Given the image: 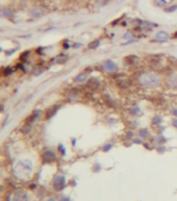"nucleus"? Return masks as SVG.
Returning a JSON list of instances; mask_svg holds the SVG:
<instances>
[{
	"label": "nucleus",
	"instance_id": "nucleus-1",
	"mask_svg": "<svg viewBox=\"0 0 177 201\" xmlns=\"http://www.w3.org/2000/svg\"><path fill=\"white\" fill-rule=\"evenodd\" d=\"M140 83L144 88H156L160 86V76L152 72H146L140 76Z\"/></svg>",
	"mask_w": 177,
	"mask_h": 201
},
{
	"label": "nucleus",
	"instance_id": "nucleus-2",
	"mask_svg": "<svg viewBox=\"0 0 177 201\" xmlns=\"http://www.w3.org/2000/svg\"><path fill=\"white\" fill-rule=\"evenodd\" d=\"M42 159L45 163H51V161H53L55 159V154L53 153V151H49L48 150V151L43 153Z\"/></svg>",
	"mask_w": 177,
	"mask_h": 201
},
{
	"label": "nucleus",
	"instance_id": "nucleus-3",
	"mask_svg": "<svg viewBox=\"0 0 177 201\" xmlns=\"http://www.w3.org/2000/svg\"><path fill=\"white\" fill-rule=\"evenodd\" d=\"M104 69L106 71H110V72H114V71L117 70V65L112 61H106L104 63Z\"/></svg>",
	"mask_w": 177,
	"mask_h": 201
},
{
	"label": "nucleus",
	"instance_id": "nucleus-4",
	"mask_svg": "<svg viewBox=\"0 0 177 201\" xmlns=\"http://www.w3.org/2000/svg\"><path fill=\"white\" fill-rule=\"evenodd\" d=\"M64 184H65V179L62 176H58L54 180V188L56 190H60L64 188Z\"/></svg>",
	"mask_w": 177,
	"mask_h": 201
},
{
	"label": "nucleus",
	"instance_id": "nucleus-5",
	"mask_svg": "<svg viewBox=\"0 0 177 201\" xmlns=\"http://www.w3.org/2000/svg\"><path fill=\"white\" fill-rule=\"evenodd\" d=\"M168 38H169V35H168L167 32L165 31H160L156 33V39L158 41H162V42H164V41H167Z\"/></svg>",
	"mask_w": 177,
	"mask_h": 201
},
{
	"label": "nucleus",
	"instance_id": "nucleus-6",
	"mask_svg": "<svg viewBox=\"0 0 177 201\" xmlns=\"http://www.w3.org/2000/svg\"><path fill=\"white\" fill-rule=\"evenodd\" d=\"M26 200H27V196H26V194L22 193V192H19V193L16 194L15 201H26Z\"/></svg>",
	"mask_w": 177,
	"mask_h": 201
},
{
	"label": "nucleus",
	"instance_id": "nucleus-7",
	"mask_svg": "<svg viewBox=\"0 0 177 201\" xmlns=\"http://www.w3.org/2000/svg\"><path fill=\"white\" fill-rule=\"evenodd\" d=\"M169 83H170V86L173 88V89H176L177 90V75H175V76H172L171 78H170Z\"/></svg>",
	"mask_w": 177,
	"mask_h": 201
},
{
	"label": "nucleus",
	"instance_id": "nucleus-8",
	"mask_svg": "<svg viewBox=\"0 0 177 201\" xmlns=\"http://www.w3.org/2000/svg\"><path fill=\"white\" fill-rule=\"evenodd\" d=\"M85 77H87V75L83 74V73H81V74H78L77 76L75 77V81L81 83V82L85 81Z\"/></svg>",
	"mask_w": 177,
	"mask_h": 201
},
{
	"label": "nucleus",
	"instance_id": "nucleus-9",
	"mask_svg": "<svg viewBox=\"0 0 177 201\" xmlns=\"http://www.w3.org/2000/svg\"><path fill=\"white\" fill-rule=\"evenodd\" d=\"M2 15L6 18H10L12 17V12H10V10H8V8H4V10H2Z\"/></svg>",
	"mask_w": 177,
	"mask_h": 201
},
{
	"label": "nucleus",
	"instance_id": "nucleus-10",
	"mask_svg": "<svg viewBox=\"0 0 177 201\" xmlns=\"http://www.w3.org/2000/svg\"><path fill=\"white\" fill-rule=\"evenodd\" d=\"M140 134L142 136V138H145L146 136H147V130H146V129H144V130H142V131L140 132Z\"/></svg>",
	"mask_w": 177,
	"mask_h": 201
},
{
	"label": "nucleus",
	"instance_id": "nucleus-11",
	"mask_svg": "<svg viewBox=\"0 0 177 201\" xmlns=\"http://www.w3.org/2000/svg\"><path fill=\"white\" fill-rule=\"evenodd\" d=\"M176 8H177V6H176V5H173L172 8H167V10H167V12H173V10H176Z\"/></svg>",
	"mask_w": 177,
	"mask_h": 201
},
{
	"label": "nucleus",
	"instance_id": "nucleus-12",
	"mask_svg": "<svg viewBox=\"0 0 177 201\" xmlns=\"http://www.w3.org/2000/svg\"><path fill=\"white\" fill-rule=\"evenodd\" d=\"M173 124H174V125H175V126H177V120H175V121H174V122H173Z\"/></svg>",
	"mask_w": 177,
	"mask_h": 201
},
{
	"label": "nucleus",
	"instance_id": "nucleus-13",
	"mask_svg": "<svg viewBox=\"0 0 177 201\" xmlns=\"http://www.w3.org/2000/svg\"><path fill=\"white\" fill-rule=\"evenodd\" d=\"M62 201H68V200H67V199H62Z\"/></svg>",
	"mask_w": 177,
	"mask_h": 201
}]
</instances>
